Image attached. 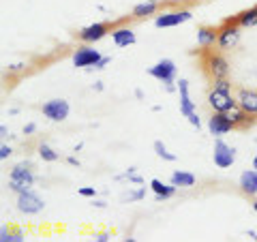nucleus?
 Wrapping results in <instances>:
<instances>
[{"label": "nucleus", "instance_id": "1", "mask_svg": "<svg viewBox=\"0 0 257 242\" xmlns=\"http://www.w3.org/2000/svg\"><path fill=\"white\" fill-rule=\"evenodd\" d=\"M199 67L202 73L208 79V84L216 82V79H227L229 77V62L225 58V52L219 47H199Z\"/></svg>", "mask_w": 257, "mask_h": 242}, {"label": "nucleus", "instance_id": "2", "mask_svg": "<svg viewBox=\"0 0 257 242\" xmlns=\"http://www.w3.org/2000/svg\"><path fill=\"white\" fill-rule=\"evenodd\" d=\"M208 105H210L212 111H219V114H225L231 107L238 105L236 96L231 94V82L227 79H216V82L210 84V90H208Z\"/></svg>", "mask_w": 257, "mask_h": 242}, {"label": "nucleus", "instance_id": "3", "mask_svg": "<svg viewBox=\"0 0 257 242\" xmlns=\"http://www.w3.org/2000/svg\"><path fill=\"white\" fill-rule=\"evenodd\" d=\"M240 35H242V28L238 26L236 15H234V18H227L219 26V39H216V47H219L221 52L234 50V47L238 45V41H240Z\"/></svg>", "mask_w": 257, "mask_h": 242}, {"label": "nucleus", "instance_id": "4", "mask_svg": "<svg viewBox=\"0 0 257 242\" xmlns=\"http://www.w3.org/2000/svg\"><path fill=\"white\" fill-rule=\"evenodd\" d=\"M35 184V172H32V163H20L11 169L9 174V189L13 193L30 191Z\"/></svg>", "mask_w": 257, "mask_h": 242}, {"label": "nucleus", "instance_id": "5", "mask_svg": "<svg viewBox=\"0 0 257 242\" xmlns=\"http://www.w3.org/2000/svg\"><path fill=\"white\" fill-rule=\"evenodd\" d=\"M15 204H18V210L24 212V214H39L45 208L43 199L39 195H35L32 189L24 191V193H18V201H15Z\"/></svg>", "mask_w": 257, "mask_h": 242}, {"label": "nucleus", "instance_id": "6", "mask_svg": "<svg viewBox=\"0 0 257 242\" xmlns=\"http://www.w3.org/2000/svg\"><path fill=\"white\" fill-rule=\"evenodd\" d=\"M69 103L64 101V99H52V101H47L41 105V111H43V116L45 118H50L52 123H62V120H67L69 116Z\"/></svg>", "mask_w": 257, "mask_h": 242}, {"label": "nucleus", "instance_id": "7", "mask_svg": "<svg viewBox=\"0 0 257 242\" xmlns=\"http://www.w3.org/2000/svg\"><path fill=\"white\" fill-rule=\"evenodd\" d=\"M114 30V26L107 22H96V24H90V26H86L77 32V39L82 43H94V41H99V39H103L107 35V32Z\"/></svg>", "mask_w": 257, "mask_h": 242}, {"label": "nucleus", "instance_id": "8", "mask_svg": "<svg viewBox=\"0 0 257 242\" xmlns=\"http://www.w3.org/2000/svg\"><path fill=\"white\" fill-rule=\"evenodd\" d=\"M178 92H180V111L189 118V123L193 127L199 129V118L195 114V107H193V101L189 96V82H187V79H180V82H178Z\"/></svg>", "mask_w": 257, "mask_h": 242}, {"label": "nucleus", "instance_id": "9", "mask_svg": "<svg viewBox=\"0 0 257 242\" xmlns=\"http://www.w3.org/2000/svg\"><path fill=\"white\" fill-rule=\"evenodd\" d=\"M212 159H214V165L216 167H221V169H225V167H231L234 165V161H236V150L231 148V146H227L221 137L214 142V152H212Z\"/></svg>", "mask_w": 257, "mask_h": 242}, {"label": "nucleus", "instance_id": "10", "mask_svg": "<svg viewBox=\"0 0 257 242\" xmlns=\"http://www.w3.org/2000/svg\"><path fill=\"white\" fill-rule=\"evenodd\" d=\"M225 116L231 120V125H234V131H246V129H251L257 123V116L246 114V111L240 107V105L231 107L229 111H225Z\"/></svg>", "mask_w": 257, "mask_h": 242}, {"label": "nucleus", "instance_id": "11", "mask_svg": "<svg viewBox=\"0 0 257 242\" xmlns=\"http://www.w3.org/2000/svg\"><path fill=\"white\" fill-rule=\"evenodd\" d=\"M193 18L189 9H176V11H167L163 15H159L155 20V26L157 28H172V26H178L182 22H189Z\"/></svg>", "mask_w": 257, "mask_h": 242}, {"label": "nucleus", "instance_id": "12", "mask_svg": "<svg viewBox=\"0 0 257 242\" xmlns=\"http://www.w3.org/2000/svg\"><path fill=\"white\" fill-rule=\"evenodd\" d=\"M148 73L155 79H159V82H163V84L170 86L176 79V64L172 60H161V62L155 64V67H150ZM170 90H172V86H170Z\"/></svg>", "mask_w": 257, "mask_h": 242}, {"label": "nucleus", "instance_id": "13", "mask_svg": "<svg viewBox=\"0 0 257 242\" xmlns=\"http://www.w3.org/2000/svg\"><path fill=\"white\" fill-rule=\"evenodd\" d=\"M236 101L246 114L257 116V90H251V88H238Z\"/></svg>", "mask_w": 257, "mask_h": 242}, {"label": "nucleus", "instance_id": "14", "mask_svg": "<svg viewBox=\"0 0 257 242\" xmlns=\"http://www.w3.org/2000/svg\"><path fill=\"white\" fill-rule=\"evenodd\" d=\"M208 129H210V133L214 137H221L225 133L234 131V125H231V120L225 116V114H219V111H212L210 120H208Z\"/></svg>", "mask_w": 257, "mask_h": 242}, {"label": "nucleus", "instance_id": "15", "mask_svg": "<svg viewBox=\"0 0 257 242\" xmlns=\"http://www.w3.org/2000/svg\"><path fill=\"white\" fill-rule=\"evenodd\" d=\"M101 60V54L92 50V47H77V52L73 54V64L75 67H94Z\"/></svg>", "mask_w": 257, "mask_h": 242}, {"label": "nucleus", "instance_id": "16", "mask_svg": "<svg viewBox=\"0 0 257 242\" xmlns=\"http://www.w3.org/2000/svg\"><path fill=\"white\" fill-rule=\"evenodd\" d=\"M219 39V26H199L197 28V45L199 47H214Z\"/></svg>", "mask_w": 257, "mask_h": 242}, {"label": "nucleus", "instance_id": "17", "mask_svg": "<svg viewBox=\"0 0 257 242\" xmlns=\"http://www.w3.org/2000/svg\"><path fill=\"white\" fill-rule=\"evenodd\" d=\"M240 191H242L246 197H253L257 193V167L248 169V172L240 176Z\"/></svg>", "mask_w": 257, "mask_h": 242}, {"label": "nucleus", "instance_id": "18", "mask_svg": "<svg viewBox=\"0 0 257 242\" xmlns=\"http://www.w3.org/2000/svg\"><path fill=\"white\" fill-rule=\"evenodd\" d=\"M159 9H161V5L157 3V0H148V3H140V5H135V7H133L131 18H133V20H144V18H148V15H155Z\"/></svg>", "mask_w": 257, "mask_h": 242}, {"label": "nucleus", "instance_id": "19", "mask_svg": "<svg viewBox=\"0 0 257 242\" xmlns=\"http://www.w3.org/2000/svg\"><path fill=\"white\" fill-rule=\"evenodd\" d=\"M111 39L118 47H128L135 43V32L131 28H114L111 30Z\"/></svg>", "mask_w": 257, "mask_h": 242}, {"label": "nucleus", "instance_id": "20", "mask_svg": "<svg viewBox=\"0 0 257 242\" xmlns=\"http://www.w3.org/2000/svg\"><path fill=\"white\" fill-rule=\"evenodd\" d=\"M236 22H238V26L242 28V30H244V28L257 26V5L251 7V9L242 11V13H238V15H236Z\"/></svg>", "mask_w": 257, "mask_h": 242}, {"label": "nucleus", "instance_id": "21", "mask_svg": "<svg viewBox=\"0 0 257 242\" xmlns=\"http://www.w3.org/2000/svg\"><path fill=\"white\" fill-rule=\"evenodd\" d=\"M150 187H152V191L157 193V201H163V199H170L174 193H176V184H172V187H167V184H163L161 180H150Z\"/></svg>", "mask_w": 257, "mask_h": 242}, {"label": "nucleus", "instance_id": "22", "mask_svg": "<svg viewBox=\"0 0 257 242\" xmlns=\"http://www.w3.org/2000/svg\"><path fill=\"white\" fill-rule=\"evenodd\" d=\"M195 182H197V178L189 172H174L172 174V184H176V187H193Z\"/></svg>", "mask_w": 257, "mask_h": 242}, {"label": "nucleus", "instance_id": "23", "mask_svg": "<svg viewBox=\"0 0 257 242\" xmlns=\"http://www.w3.org/2000/svg\"><path fill=\"white\" fill-rule=\"evenodd\" d=\"M37 152H39V157H41L43 161H47V163H54V161H58V159H60L58 152H56L54 148H50L47 144H39V146H37Z\"/></svg>", "mask_w": 257, "mask_h": 242}, {"label": "nucleus", "instance_id": "24", "mask_svg": "<svg viewBox=\"0 0 257 242\" xmlns=\"http://www.w3.org/2000/svg\"><path fill=\"white\" fill-rule=\"evenodd\" d=\"M155 150H157V155H159L161 159H165V161H176V155H170V152H167V148H165L161 142H155Z\"/></svg>", "mask_w": 257, "mask_h": 242}, {"label": "nucleus", "instance_id": "25", "mask_svg": "<svg viewBox=\"0 0 257 242\" xmlns=\"http://www.w3.org/2000/svg\"><path fill=\"white\" fill-rule=\"evenodd\" d=\"M79 195H82V197H94L96 191L92 187H86V189H79Z\"/></svg>", "mask_w": 257, "mask_h": 242}, {"label": "nucleus", "instance_id": "26", "mask_svg": "<svg viewBox=\"0 0 257 242\" xmlns=\"http://www.w3.org/2000/svg\"><path fill=\"white\" fill-rule=\"evenodd\" d=\"M11 157V148L9 146H7V144H3V146H0V159H9Z\"/></svg>", "mask_w": 257, "mask_h": 242}, {"label": "nucleus", "instance_id": "27", "mask_svg": "<svg viewBox=\"0 0 257 242\" xmlns=\"http://www.w3.org/2000/svg\"><path fill=\"white\" fill-rule=\"evenodd\" d=\"M109 60H111V58H109V56H101V60H99V62H96V64H94V69H105V64H107Z\"/></svg>", "mask_w": 257, "mask_h": 242}, {"label": "nucleus", "instance_id": "28", "mask_svg": "<svg viewBox=\"0 0 257 242\" xmlns=\"http://www.w3.org/2000/svg\"><path fill=\"white\" fill-rule=\"evenodd\" d=\"M35 125H28V127H24V135H30V133H35Z\"/></svg>", "mask_w": 257, "mask_h": 242}, {"label": "nucleus", "instance_id": "29", "mask_svg": "<svg viewBox=\"0 0 257 242\" xmlns=\"http://www.w3.org/2000/svg\"><path fill=\"white\" fill-rule=\"evenodd\" d=\"M96 242H105V240H109V233H99V236L94 238Z\"/></svg>", "mask_w": 257, "mask_h": 242}, {"label": "nucleus", "instance_id": "30", "mask_svg": "<svg viewBox=\"0 0 257 242\" xmlns=\"http://www.w3.org/2000/svg\"><path fill=\"white\" fill-rule=\"evenodd\" d=\"M253 210L257 212V199H253Z\"/></svg>", "mask_w": 257, "mask_h": 242}, {"label": "nucleus", "instance_id": "31", "mask_svg": "<svg viewBox=\"0 0 257 242\" xmlns=\"http://www.w3.org/2000/svg\"><path fill=\"white\" fill-rule=\"evenodd\" d=\"M255 167H257V157H255Z\"/></svg>", "mask_w": 257, "mask_h": 242}]
</instances>
